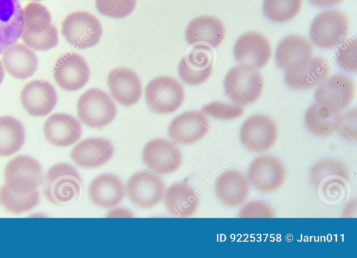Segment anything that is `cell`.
I'll use <instances>...</instances> for the list:
<instances>
[{
    "label": "cell",
    "mask_w": 357,
    "mask_h": 258,
    "mask_svg": "<svg viewBox=\"0 0 357 258\" xmlns=\"http://www.w3.org/2000/svg\"><path fill=\"white\" fill-rule=\"evenodd\" d=\"M23 30L21 38L24 44L37 51H47L59 43V33L52 23L48 9L38 2H30L23 9Z\"/></svg>",
    "instance_id": "6da1fadb"
},
{
    "label": "cell",
    "mask_w": 357,
    "mask_h": 258,
    "mask_svg": "<svg viewBox=\"0 0 357 258\" xmlns=\"http://www.w3.org/2000/svg\"><path fill=\"white\" fill-rule=\"evenodd\" d=\"M82 184L81 177L73 166L59 163L47 170L43 182V193L52 204H66L79 197Z\"/></svg>",
    "instance_id": "7a4b0ae2"
},
{
    "label": "cell",
    "mask_w": 357,
    "mask_h": 258,
    "mask_svg": "<svg viewBox=\"0 0 357 258\" xmlns=\"http://www.w3.org/2000/svg\"><path fill=\"white\" fill-rule=\"evenodd\" d=\"M223 84L225 92L231 101L238 105H250L260 97L264 81L257 69L239 64L227 72Z\"/></svg>",
    "instance_id": "3957f363"
},
{
    "label": "cell",
    "mask_w": 357,
    "mask_h": 258,
    "mask_svg": "<svg viewBox=\"0 0 357 258\" xmlns=\"http://www.w3.org/2000/svg\"><path fill=\"white\" fill-rule=\"evenodd\" d=\"M77 111L84 124L96 129L107 126L116 115V106L110 96L97 88L87 90L79 97Z\"/></svg>",
    "instance_id": "277c9868"
},
{
    "label": "cell",
    "mask_w": 357,
    "mask_h": 258,
    "mask_svg": "<svg viewBox=\"0 0 357 258\" xmlns=\"http://www.w3.org/2000/svg\"><path fill=\"white\" fill-rule=\"evenodd\" d=\"M349 28V19L344 12L329 10L314 17L310 25V35L317 47L332 49L344 41Z\"/></svg>",
    "instance_id": "5b68a950"
},
{
    "label": "cell",
    "mask_w": 357,
    "mask_h": 258,
    "mask_svg": "<svg viewBox=\"0 0 357 258\" xmlns=\"http://www.w3.org/2000/svg\"><path fill=\"white\" fill-rule=\"evenodd\" d=\"M5 185L17 193H30L42 184L43 175L40 164L27 155H19L10 160L3 172Z\"/></svg>",
    "instance_id": "8992f818"
},
{
    "label": "cell",
    "mask_w": 357,
    "mask_h": 258,
    "mask_svg": "<svg viewBox=\"0 0 357 258\" xmlns=\"http://www.w3.org/2000/svg\"><path fill=\"white\" fill-rule=\"evenodd\" d=\"M182 85L169 76H159L151 80L145 89V99L149 108L157 114L176 111L184 100Z\"/></svg>",
    "instance_id": "52a82bcc"
},
{
    "label": "cell",
    "mask_w": 357,
    "mask_h": 258,
    "mask_svg": "<svg viewBox=\"0 0 357 258\" xmlns=\"http://www.w3.org/2000/svg\"><path fill=\"white\" fill-rule=\"evenodd\" d=\"M61 33L73 47L84 49L98 43L102 35V28L98 19L91 13L76 11L63 19Z\"/></svg>",
    "instance_id": "ba28073f"
},
{
    "label": "cell",
    "mask_w": 357,
    "mask_h": 258,
    "mask_svg": "<svg viewBox=\"0 0 357 258\" xmlns=\"http://www.w3.org/2000/svg\"><path fill=\"white\" fill-rule=\"evenodd\" d=\"M355 84L349 76L336 74L327 77L317 87L314 98L316 104L324 109L341 113L352 102Z\"/></svg>",
    "instance_id": "9c48e42d"
},
{
    "label": "cell",
    "mask_w": 357,
    "mask_h": 258,
    "mask_svg": "<svg viewBox=\"0 0 357 258\" xmlns=\"http://www.w3.org/2000/svg\"><path fill=\"white\" fill-rule=\"evenodd\" d=\"M284 71L288 86L306 90L319 86L328 77L330 65L324 58L312 56L295 62Z\"/></svg>",
    "instance_id": "30bf717a"
},
{
    "label": "cell",
    "mask_w": 357,
    "mask_h": 258,
    "mask_svg": "<svg viewBox=\"0 0 357 258\" xmlns=\"http://www.w3.org/2000/svg\"><path fill=\"white\" fill-rule=\"evenodd\" d=\"M165 191L163 180L151 172H137L127 183L128 199L134 205L142 209H151L160 204Z\"/></svg>",
    "instance_id": "8fae6325"
},
{
    "label": "cell",
    "mask_w": 357,
    "mask_h": 258,
    "mask_svg": "<svg viewBox=\"0 0 357 258\" xmlns=\"http://www.w3.org/2000/svg\"><path fill=\"white\" fill-rule=\"evenodd\" d=\"M278 138L277 125L271 117L255 114L248 118L240 129V139L250 151L264 152L271 149Z\"/></svg>",
    "instance_id": "7c38bea8"
},
{
    "label": "cell",
    "mask_w": 357,
    "mask_h": 258,
    "mask_svg": "<svg viewBox=\"0 0 357 258\" xmlns=\"http://www.w3.org/2000/svg\"><path fill=\"white\" fill-rule=\"evenodd\" d=\"M248 176L251 184L263 193L277 191L283 184L286 170L282 162L273 155H261L249 166Z\"/></svg>",
    "instance_id": "4fadbf2b"
},
{
    "label": "cell",
    "mask_w": 357,
    "mask_h": 258,
    "mask_svg": "<svg viewBox=\"0 0 357 258\" xmlns=\"http://www.w3.org/2000/svg\"><path fill=\"white\" fill-rule=\"evenodd\" d=\"M144 163L160 175L176 172L182 163L180 148L172 141L164 138H155L149 141L142 152Z\"/></svg>",
    "instance_id": "5bb4252c"
},
{
    "label": "cell",
    "mask_w": 357,
    "mask_h": 258,
    "mask_svg": "<svg viewBox=\"0 0 357 258\" xmlns=\"http://www.w3.org/2000/svg\"><path fill=\"white\" fill-rule=\"evenodd\" d=\"M56 83L67 91L83 88L90 77V69L85 59L75 52H67L59 57L53 67Z\"/></svg>",
    "instance_id": "9a60e30c"
},
{
    "label": "cell",
    "mask_w": 357,
    "mask_h": 258,
    "mask_svg": "<svg viewBox=\"0 0 357 258\" xmlns=\"http://www.w3.org/2000/svg\"><path fill=\"white\" fill-rule=\"evenodd\" d=\"M313 185L328 197H335L344 190L349 179L347 166L337 160L324 159L316 163L310 171Z\"/></svg>",
    "instance_id": "2e32d148"
},
{
    "label": "cell",
    "mask_w": 357,
    "mask_h": 258,
    "mask_svg": "<svg viewBox=\"0 0 357 258\" xmlns=\"http://www.w3.org/2000/svg\"><path fill=\"white\" fill-rule=\"evenodd\" d=\"M208 118L203 111H185L170 122L168 135L174 141L191 145L202 140L209 131Z\"/></svg>",
    "instance_id": "e0dca14e"
},
{
    "label": "cell",
    "mask_w": 357,
    "mask_h": 258,
    "mask_svg": "<svg viewBox=\"0 0 357 258\" xmlns=\"http://www.w3.org/2000/svg\"><path fill=\"white\" fill-rule=\"evenodd\" d=\"M234 55L239 64L249 65L255 69L261 68L268 63L271 58V44L259 33H245L236 41Z\"/></svg>",
    "instance_id": "ac0fdd59"
},
{
    "label": "cell",
    "mask_w": 357,
    "mask_h": 258,
    "mask_svg": "<svg viewBox=\"0 0 357 258\" xmlns=\"http://www.w3.org/2000/svg\"><path fill=\"white\" fill-rule=\"evenodd\" d=\"M213 70V53L209 47L195 45L184 56L178 65L181 79L190 86L205 82Z\"/></svg>",
    "instance_id": "d6986e66"
},
{
    "label": "cell",
    "mask_w": 357,
    "mask_h": 258,
    "mask_svg": "<svg viewBox=\"0 0 357 258\" xmlns=\"http://www.w3.org/2000/svg\"><path fill=\"white\" fill-rule=\"evenodd\" d=\"M20 101L30 115L43 117L49 114L55 107L57 94L54 87L47 81L33 80L22 88Z\"/></svg>",
    "instance_id": "ffe728a7"
},
{
    "label": "cell",
    "mask_w": 357,
    "mask_h": 258,
    "mask_svg": "<svg viewBox=\"0 0 357 258\" xmlns=\"http://www.w3.org/2000/svg\"><path fill=\"white\" fill-rule=\"evenodd\" d=\"M114 153V147L109 140L91 137L76 144L70 152V157L82 168H94L108 162Z\"/></svg>",
    "instance_id": "44dd1931"
},
{
    "label": "cell",
    "mask_w": 357,
    "mask_h": 258,
    "mask_svg": "<svg viewBox=\"0 0 357 258\" xmlns=\"http://www.w3.org/2000/svg\"><path fill=\"white\" fill-rule=\"evenodd\" d=\"M43 133L50 144L64 147L73 145L80 138L82 127L74 116L58 113L47 118L43 125Z\"/></svg>",
    "instance_id": "7402d4cb"
},
{
    "label": "cell",
    "mask_w": 357,
    "mask_h": 258,
    "mask_svg": "<svg viewBox=\"0 0 357 258\" xmlns=\"http://www.w3.org/2000/svg\"><path fill=\"white\" fill-rule=\"evenodd\" d=\"M107 83L111 95L122 106L134 105L142 96L141 81L130 69L117 67L112 70L108 74Z\"/></svg>",
    "instance_id": "603a6c76"
},
{
    "label": "cell",
    "mask_w": 357,
    "mask_h": 258,
    "mask_svg": "<svg viewBox=\"0 0 357 258\" xmlns=\"http://www.w3.org/2000/svg\"><path fill=\"white\" fill-rule=\"evenodd\" d=\"M225 35L223 23L217 17L201 15L192 19L187 25L185 37L191 45L218 47Z\"/></svg>",
    "instance_id": "cb8c5ba5"
},
{
    "label": "cell",
    "mask_w": 357,
    "mask_h": 258,
    "mask_svg": "<svg viewBox=\"0 0 357 258\" xmlns=\"http://www.w3.org/2000/svg\"><path fill=\"white\" fill-rule=\"evenodd\" d=\"M215 190L218 198L225 206L237 207L247 200L250 185L247 177L242 172L228 170L217 178Z\"/></svg>",
    "instance_id": "d4e9b609"
},
{
    "label": "cell",
    "mask_w": 357,
    "mask_h": 258,
    "mask_svg": "<svg viewBox=\"0 0 357 258\" xmlns=\"http://www.w3.org/2000/svg\"><path fill=\"white\" fill-rule=\"evenodd\" d=\"M88 192L91 202L105 209L116 207L126 195L125 186L121 179L109 173L95 177L89 184Z\"/></svg>",
    "instance_id": "484cf974"
},
{
    "label": "cell",
    "mask_w": 357,
    "mask_h": 258,
    "mask_svg": "<svg viewBox=\"0 0 357 258\" xmlns=\"http://www.w3.org/2000/svg\"><path fill=\"white\" fill-rule=\"evenodd\" d=\"M2 63L6 72L17 79L31 77L38 68L35 52L26 45L16 42L3 51Z\"/></svg>",
    "instance_id": "4316f807"
},
{
    "label": "cell",
    "mask_w": 357,
    "mask_h": 258,
    "mask_svg": "<svg viewBox=\"0 0 357 258\" xmlns=\"http://www.w3.org/2000/svg\"><path fill=\"white\" fill-rule=\"evenodd\" d=\"M23 23L18 0H0V54L21 37Z\"/></svg>",
    "instance_id": "83f0119b"
},
{
    "label": "cell",
    "mask_w": 357,
    "mask_h": 258,
    "mask_svg": "<svg viewBox=\"0 0 357 258\" xmlns=\"http://www.w3.org/2000/svg\"><path fill=\"white\" fill-rule=\"evenodd\" d=\"M165 203L169 213L173 216L188 218L196 213L199 198L188 184L178 182L170 186L165 191Z\"/></svg>",
    "instance_id": "f1b7e54d"
},
{
    "label": "cell",
    "mask_w": 357,
    "mask_h": 258,
    "mask_svg": "<svg viewBox=\"0 0 357 258\" xmlns=\"http://www.w3.org/2000/svg\"><path fill=\"white\" fill-rule=\"evenodd\" d=\"M312 56L310 42L300 35H290L282 39L275 51L277 65L285 70L295 62Z\"/></svg>",
    "instance_id": "f546056e"
},
{
    "label": "cell",
    "mask_w": 357,
    "mask_h": 258,
    "mask_svg": "<svg viewBox=\"0 0 357 258\" xmlns=\"http://www.w3.org/2000/svg\"><path fill=\"white\" fill-rule=\"evenodd\" d=\"M24 140V129L18 120L10 115L0 116V156L18 152Z\"/></svg>",
    "instance_id": "4dcf8cb0"
},
{
    "label": "cell",
    "mask_w": 357,
    "mask_h": 258,
    "mask_svg": "<svg viewBox=\"0 0 357 258\" xmlns=\"http://www.w3.org/2000/svg\"><path fill=\"white\" fill-rule=\"evenodd\" d=\"M340 113L331 112L314 104L305 112V125L312 134L318 136H328L335 131L336 120Z\"/></svg>",
    "instance_id": "1f68e13d"
},
{
    "label": "cell",
    "mask_w": 357,
    "mask_h": 258,
    "mask_svg": "<svg viewBox=\"0 0 357 258\" xmlns=\"http://www.w3.org/2000/svg\"><path fill=\"white\" fill-rule=\"evenodd\" d=\"M39 193H17L9 190L6 185L0 188V204L8 212L20 214L28 212L39 204Z\"/></svg>",
    "instance_id": "d6a6232c"
},
{
    "label": "cell",
    "mask_w": 357,
    "mask_h": 258,
    "mask_svg": "<svg viewBox=\"0 0 357 258\" xmlns=\"http://www.w3.org/2000/svg\"><path fill=\"white\" fill-rule=\"evenodd\" d=\"M301 6L302 0H264L263 13L270 21L282 23L294 18Z\"/></svg>",
    "instance_id": "836d02e7"
},
{
    "label": "cell",
    "mask_w": 357,
    "mask_h": 258,
    "mask_svg": "<svg viewBox=\"0 0 357 258\" xmlns=\"http://www.w3.org/2000/svg\"><path fill=\"white\" fill-rule=\"evenodd\" d=\"M95 3L101 15L121 19L128 16L134 10L137 0H96Z\"/></svg>",
    "instance_id": "e575fe53"
},
{
    "label": "cell",
    "mask_w": 357,
    "mask_h": 258,
    "mask_svg": "<svg viewBox=\"0 0 357 258\" xmlns=\"http://www.w3.org/2000/svg\"><path fill=\"white\" fill-rule=\"evenodd\" d=\"M202 111L215 119L230 120L241 117L245 109L241 105L228 104L220 101L205 104Z\"/></svg>",
    "instance_id": "d590c367"
},
{
    "label": "cell",
    "mask_w": 357,
    "mask_h": 258,
    "mask_svg": "<svg viewBox=\"0 0 357 258\" xmlns=\"http://www.w3.org/2000/svg\"><path fill=\"white\" fill-rule=\"evenodd\" d=\"M335 131L343 138L356 141L357 138V109L356 107L340 113L335 123Z\"/></svg>",
    "instance_id": "8d00e7d4"
},
{
    "label": "cell",
    "mask_w": 357,
    "mask_h": 258,
    "mask_svg": "<svg viewBox=\"0 0 357 258\" xmlns=\"http://www.w3.org/2000/svg\"><path fill=\"white\" fill-rule=\"evenodd\" d=\"M357 42L356 38H351L342 43L337 51V62L344 70L349 72L357 71Z\"/></svg>",
    "instance_id": "74e56055"
},
{
    "label": "cell",
    "mask_w": 357,
    "mask_h": 258,
    "mask_svg": "<svg viewBox=\"0 0 357 258\" xmlns=\"http://www.w3.org/2000/svg\"><path fill=\"white\" fill-rule=\"evenodd\" d=\"M239 218H273L274 209L266 202L253 200L247 202L239 210Z\"/></svg>",
    "instance_id": "f35d334b"
},
{
    "label": "cell",
    "mask_w": 357,
    "mask_h": 258,
    "mask_svg": "<svg viewBox=\"0 0 357 258\" xmlns=\"http://www.w3.org/2000/svg\"><path fill=\"white\" fill-rule=\"evenodd\" d=\"M312 4L319 7H328L338 4L342 0H309Z\"/></svg>",
    "instance_id": "ab89813d"
},
{
    "label": "cell",
    "mask_w": 357,
    "mask_h": 258,
    "mask_svg": "<svg viewBox=\"0 0 357 258\" xmlns=\"http://www.w3.org/2000/svg\"><path fill=\"white\" fill-rule=\"evenodd\" d=\"M4 74H5V73H4L3 65L1 64V62L0 61V84L3 81Z\"/></svg>",
    "instance_id": "60d3db41"
},
{
    "label": "cell",
    "mask_w": 357,
    "mask_h": 258,
    "mask_svg": "<svg viewBox=\"0 0 357 258\" xmlns=\"http://www.w3.org/2000/svg\"><path fill=\"white\" fill-rule=\"evenodd\" d=\"M33 1H43V0H33Z\"/></svg>",
    "instance_id": "b9f144b4"
}]
</instances>
